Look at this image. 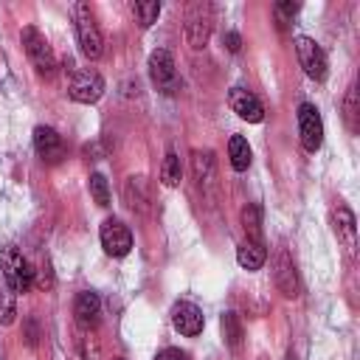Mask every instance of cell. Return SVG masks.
<instances>
[{"instance_id": "cell-1", "label": "cell", "mask_w": 360, "mask_h": 360, "mask_svg": "<svg viewBox=\"0 0 360 360\" xmlns=\"http://www.w3.org/2000/svg\"><path fill=\"white\" fill-rule=\"evenodd\" d=\"M73 20H76V39H79V48L87 59H98L101 51H104V39H101V31L96 25V17L90 11L87 3H76L73 6Z\"/></svg>"}, {"instance_id": "cell-2", "label": "cell", "mask_w": 360, "mask_h": 360, "mask_svg": "<svg viewBox=\"0 0 360 360\" xmlns=\"http://www.w3.org/2000/svg\"><path fill=\"white\" fill-rule=\"evenodd\" d=\"M214 28V8L211 3H191L186 8V39L191 48H205Z\"/></svg>"}, {"instance_id": "cell-3", "label": "cell", "mask_w": 360, "mask_h": 360, "mask_svg": "<svg viewBox=\"0 0 360 360\" xmlns=\"http://www.w3.org/2000/svg\"><path fill=\"white\" fill-rule=\"evenodd\" d=\"M0 264H3V278L14 287V292H25V290H31V284H34V267H31V262L17 250V248H6L3 250V256H0Z\"/></svg>"}, {"instance_id": "cell-4", "label": "cell", "mask_w": 360, "mask_h": 360, "mask_svg": "<svg viewBox=\"0 0 360 360\" xmlns=\"http://www.w3.org/2000/svg\"><path fill=\"white\" fill-rule=\"evenodd\" d=\"M20 42L25 48V56L31 59V65L39 70V73H51L56 68V56H53V48L48 45V39L34 28V25H25L20 31Z\"/></svg>"}, {"instance_id": "cell-5", "label": "cell", "mask_w": 360, "mask_h": 360, "mask_svg": "<svg viewBox=\"0 0 360 360\" xmlns=\"http://www.w3.org/2000/svg\"><path fill=\"white\" fill-rule=\"evenodd\" d=\"M298 138L307 152H318L323 143V121H321L318 107L309 101H304L298 107Z\"/></svg>"}, {"instance_id": "cell-6", "label": "cell", "mask_w": 360, "mask_h": 360, "mask_svg": "<svg viewBox=\"0 0 360 360\" xmlns=\"http://www.w3.org/2000/svg\"><path fill=\"white\" fill-rule=\"evenodd\" d=\"M98 239H101L104 253H110V256H115V259H121V256H127V253L132 250V231H129L121 219H115V217H110V219L101 222Z\"/></svg>"}, {"instance_id": "cell-7", "label": "cell", "mask_w": 360, "mask_h": 360, "mask_svg": "<svg viewBox=\"0 0 360 360\" xmlns=\"http://www.w3.org/2000/svg\"><path fill=\"white\" fill-rule=\"evenodd\" d=\"M149 79L163 93L177 90V65H174V56L166 48H158V51L149 53Z\"/></svg>"}, {"instance_id": "cell-8", "label": "cell", "mask_w": 360, "mask_h": 360, "mask_svg": "<svg viewBox=\"0 0 360 360\" xmlns=\"http://www.w3.org/2000/svg\"><path fill=\"white\" fill-rule=\"evenodd\" d=\"M295 53L309 79H315V82L326 79V53L312 37H295Z\"/></svg>"}, {"instance_id": "cell-9", "label": "cell", "mask_w": 360, "mask_h": 360, "mask_svg": "<svg viewBox=\"0 0 360 360\" xmlns=\"http://www.w3.org/2000/svg\"><path fill=\"white\" fill-rule=\"evenodd\" d=\"M104 93V79L96 70H79L68 87V96L79 104H96Z\"/></svg>"}, {"instance_id": "cell-10", "label": "cell", "mask_w": 360, "mask_h": 360, "mask_svg": "<svg viewBox=\"0 0 360 360\" xmlns=\"http://www.w3.org/2000/svg\"><path fill=\"white\" fill-rule=\"evenodd\" d=\"M172 323H174V329H177L180 335L194 338V335L202 332L205 315H202V309H200L197 304H191V301H174V304H172Z\"/></svg>"}, {"instance_id": "cell-11", "label": "cell", "mask_w": 360, "mask_h": 360, "mask_svg": "<svg viewBox=\"0 0 360 360\" xmlns=\"http://www.w3.org/2000/svg\"><path fill=\"white\" fill-rule=\"evenodd\" d=\"M228 104H231V110H233L242 121H248V124H259V121L264 118V107H262V101H259L250 90H245V87H231V93H228Z\"/></svg>"}, {"instance_id": "cell-12", "label": "cell", "mask_w": 360, "mask_h": 360, "mask_svg": "<svg viewBox=\"0 0 360 360\" xmlns=\"http://www.w3.org/2000/svg\"><path fill=\"white\" fill-rule=\"evenodd\" d=\"M124 202L138 211V214H149L152 211V186L143 174H132L124 183Z\"/></svg>"}, {"instance_id": "cell-13", "label": "cell", "mask_w": 360, "mask_h": 360, "mask_svg": "<svg viewBox=\"0 0 360 360\" xmlns=\"http://www.w3.org/2000/svg\"><path fill=\"white\" fill-rule=\"evenodd\" d=\"M98 312H101V298L93 292V290H82L73 301V315H76V323L82 332L93 329L96 321H98Z\"/></svg>"}, {"instance_id": "cell-14", "label": "cell", "mask_w": 360, "mask_h": 360, "mask_svg": "<svg viewBox=\"0 0 360 360\" xmlns=\"http://www.w3.org/2000/svg\"><path fill=\"white\" fill-rule=\"evenodd\" d=\"M34 149H37V155H39L42 160H48V163H56V160L65 155V143H62L59 132L51 129V127H37V129H34Z\"/></svg>"}, {"instance_id": "cell-15", "label": "cell", "mask_w": 360, "mask_h": 360, "mask_svg": "<svg viewBox=\"0 0 360 360\" xmlns=\"http://www.w3.org/2000/svg\"><path fill=\"white\" fill-rule=\"evenodd\" d=\"M276 284H278V290L287 295V298H295L298 295V276H295V264H292V259L281 250L278 256H276Z\"/></svg>"}, {"instance_id": "cell-16", "label": "cell", "mask_w": 360, "mask_h": 360, "mask_svg": "<svg viewBox=\"0 0 360 360\" xmlns=\"http://www.w3.org/2000/svg\"><path fill=\"white\" fill-rule=\"evenodd\" d=\"M332 228H335L338 239H340L349 250H354V214H352L346 205H338V208L332 211Z\"/></svg>"}, {"instance_id": "cell-17", "label": "cell", "mask_w": 360, "mask_h": 360, "mask_svg": "<svg viewBox=\"0 0 360 360\" xmlns=\"http://www.w3.org/2000/svg\"><path fill=\"white\" fill-rule=\"evenodd\" d=\"M267 259V250H264V242H250L245 239L239 248H236V262L242 270H259Z\"/></svg>"}, {"instance_id": "cell-18", "label": "cell", "mask_w": 360, "mask_h": 360, "mask_svg": "<svg viewBox=\"0 0 360 360\" xmlns=\"http://www.w3.org/2000/svg\"><path fill=\"white\" fill-rule=\"evenodd\" d=\"M228 158H231V166L236 169V172H245L248 166H250V146H248V141L242 138V135H231V141H228Z\"/></svg>"}, {"instance_id": "cell-19", "label": "cell", "mask_w": 360, "mask_h": 360, "mask_svg": "<svg viewBox=\"0 0 360 360\" xmlns=\"http://www.w3.org/2000/svg\"><path fill=\"white\" fill-rule=\"evenodd\" d=\"M14 315H17V292H14V287L0 276V323H3V326L14 323Z\"/></svg>"}, {"instance_id": "cell-20", "label": "cell", "mask_w": 360, "mask_h": 360, "mask_svg": "<svg viewBox=\"0 0 360 360\" xmlns=\"http://www.w3.org/2000/svg\"><path fill=\"white\" fill-rule=\"evenodd\" d=\"M219 326H222V338H225V343L236 352V349L242 346V338H245V329H242L239 315H236V312H225L222 321H219Z\"/></svg>"}, {"instance_id": "cell-21", "label": "cell", "mask_w": 360, "mask_h": 360, "mask_svg": "<svg viewBox=\"0 0 360 360\" xmlns=\"http://www.w3.org/2000/svg\"><path fill=\"white\" fill-rule=\"evenodd\" d=\"M160 180L169 188H174L183 180V166H180V158H177L174 149H166V158H163V166H160Z\"/></svg>"}, {"instance_id": "cell-22", "label": "cell", "mask_w": 360, "mask_h": 360, "mask_svg": "<svg viewBox=\"0 0 360 360\" xmlns=\"http://www.w3.org/2000/svg\"><path fill=\"white\" fill-rule=\"evenodd\" d=\"M129 11L135 14V20H138L143 28H149V25L158 20V14H160V3H158V0H141V3H132Z\"/></svg>"}, {"instance_id": "cell-23", "label": "cell", "mask_w": 360, "mask_h": 360, "mask_svg": "<svg viewBox=\"0 0 360 360\" xmlns=\"http://www.w3.org/2000/svg\"><path fill=\"white\" fill-rule=\"evenodd\" d=\"M214 174V155L205 149V152H194V177L200 180V186H208Z\"/></svg>"}, {"instance_id": "cell-24", "label": "cell", "mask_w": 360, "mask_h": 360, "mask_svg": "<svg viewBox=\"0 0 360 360\" xmlns=\"http://www.w3.org/2000/svg\"><path fill=\"white\" fill-rule=\"evenodd\" d=\"M242 228H245L250 242H262V225H259V208L256 205L242 208Z\"/></svg>"}, {"instance_id": "cell-25", "label": "cell", "mask_w": 360, "mask_h": 360, "mask_svg": "<svg viewBox=\"0 0 360 360\" xmlns=\"http://www.w3.org/2000/svg\"><path fill=\"white\" fill-rule=\"evenodd\" d=\"M90 194L98 205H110V186H107L104 174H98V172L90 174Z\"/></svg>"}, {"instance_id": "cell-26", "label": "cell", "mask_w": 360, "mask_h": 360, "mask_svg": "<svg viewBox=\"0 0 360 360\" xmlns=\"http://www.w3.org/2000/svg\"><path fill=\"white\" fill-rule=\"evenodd\" d=\"M298 8H301L298 3H276V8H273V11H276L278 22H281V25H287V22H290V20L298 14Z\"/></svg>"}, {"instance_id": "cell-27", "label": "cell", "mask_w": 360, "mask_h": 360, "mask_svg": "<svg viewBox=\"0 0 360 360\" xmlns=\"http://www.w3.org/2000/svg\"><path fill=\"white\" fill-rule=\"evenodd\" d=\"M354 87H349V96H346V124H349V129H357L354 127Z\"/></svg>"}, {"instance_id": "cell-28", "label": "cell", "mask_w": 360, "mask_h": 360, "mask_svg": "<svg viewBox=\"0 0 360 360\" xmlns=\"http://www.w3.org/2000/svg\"><path fill=\"white\" fill-rule=\"evenodd\" d=\"M155 360H188V354L186 352H180V349H163V352H158V357Z\"/></svg>"}, {"instance_id": "cell-29", "label": "cell", "mask_w": 360, "mask_h": 360, "mask_svg": "<svg viewBox=\"0 0 360 360\" xmlns=\"http://www.w3.org/2000/svg\"><path fill=\"white\" fill-rule=\"evenodd\" d=\"M225 42H228V51H233V53L239 51V34H233V31L225 34Z\"/></svg>"}, {"instance_id": "cell-30", "label": "cell", "mask_w": 360, "mask_h": 360, "mask_svg": "<svg viewBox=\"0 0 360 360\" xmlns=\"http://www.w3.org/2000/svg\"><path fill=\"white\" fill-rule=\"evenodd\" d=\"M115 360H124V357H115Z\"/></svg>"}]
</instances>
